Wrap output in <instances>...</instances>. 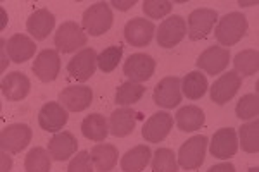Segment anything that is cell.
Here are the masks:
<instances>
[{
    "label": "cell",
    "instance_id": "obj_33",
    "mask_svg": "<svg viewBox=\"0 0 259 172\" xmlns=\"http://www.w3.org/2000/svg\"><path fill=\"white\" fill-rule=\"evenodd\" d=\"M152 172H178V162L173 150L157 148L152 157Z\"/></svg>",
    "mask_w": 259,
    "mask_h": 172
},
{
    "label": "cell",
    "instance_id": "obj_35",
    "mask_svg": "<svg viewBox=\"0 0 259 172\" xmlns=\"http://www.w3.org/2000/svg\"><path fill=\"white\" fill-rule=\"evenodd\" d=\"M235 112H237V117L239 119H244V121H249V119H256L257 114H259V98L256 93H249V95H244L242 98L239 100L235 107Z\"/></svg>",
    "mask_w": 259,
    "mask_h": 172
},
{
    "label": "cell",
    "instance_id": "obj_23",
    "mask_svg": "<svg viewBox=\"0 0 259 172\" xmlns=\"http://www.w3.org/2000/svg\"><path fill=\"white\" fill-rule=\"evenodd\" d=\"M56 26V18L47 9H36L26 21L28 33L35 40H45Z\"/></svg>",
    "mask_w": 259,
    "mask_h": 172
},
{
    "label": "cell",
    "instance_id": "obj_20",
    "mask_svg": "<svg viewBox=\"0 0 259 172\" xmlns=\"http://www.w3.org/2000/svg\"><path fill=\"white\" fill-rule=\"evenodd\" d=\"M47 150L52 160L64 162V160H68V158H73L74 152L78 150V141L73 133L61 131L52 136V140L49 141Z\"/></svg>",
    "mask_w": 259,
    "mask_h": 172
},
{
    "label": "cell",
    "instance_id": "obj_6",
    "mask_svg": "<svg viewBox=\"0 0 259 172\" xmlns=\"http://www.w3.org/2000/svg\"><path fill=\"white\" fill-rule=\"evenodd\" d=\"M218 12L214 9H195L187 19V35L192 41L204 40L218 23Z\"/></svg>",
    "mask_w": 259,
    "mask_h": 172
},
{
    "label": "cell",
    "instance_id": "obj_32",
    "mask_svg": "<svg viewBox=\"0 0 259 172\" xmlns=\"http://www.w3.org/2000/svg\"><path fill=\"white\" fill-rule=\"evenodd\" d=\"M237 136L240 138V146L244 152H247V153L259 152V121L257 119L242 126Z\"/></svg>",
    "mask_w": 259,
    "mask_h": 172
},
{
    "label": "cell",
    "instance_id": "obj_39",
    "mask_svg": "<svg viewBox=\"0 0 259 172\" xmlns=\"http://www.w3.org/2000/svg\"><path fill=\"white\" fill-rule=\"evenodd\" d=\"M135 4H137L135 0H130V2H119V0H114V2H112V6H114L116 9H119V11H128V9H132Z\"/></svg>",
    "mask_w": 259,
    "mask_h": 172
},
{
    "label": "cell",
    "instance_id": "obj_21",
    "mask_svg": "<svg viewBox=\"0 0 259 172\" xmlns=\"http://www.w3.org/2000/svg\"><path fill=\"white\" fill-rule=\"evenodd\" d=\"M31 83L24 73H9L2 79V95L6 96L9 102H19V100L26 98L30 93Z\"/></svg>",
    "mask_w": 259,
    "mask_h": 172
},
{
    "label": "cell",
    "instance_id": "obj_17",
    "mask_svg": "<svg viewBox=\"0 0 259 172\" xmlns=\"http://www.w3.org/2000/svg\"><path fill=\"white\" fill-rule=\"evenodd\" d=\"M171 128H173V117L168 112H157V114L150 116L147 123L144 124L142 136L149 143H159V141L166 140Z\"/></svg>",
    "mask_w": 259,
    "mask_h": 172
},
{
    "label": "cell",
    "instance_id": "obj_10",
    "mask_svg": "<svg viewBox=\"0 0 259 172\" xmlns=\"http://www.w3.org/2000/svg\"><path fill=\"white\" fill-rule=\"evenodd\" d=\"M187 24L182 16H171L164 19L157 28V45L162 48H173L185 38Z\"/></svg>",
    "mask_w": 259,
    "mask_h": 172
},
{
    "label": "cell",
    "instance_id": "obj_7",
    "mask_svg": "<svg viewBox=\"0 0 259 172\" xmlns=\"http://www.w3.org/2000/svg\"><path fill=\"white\" fill-rule=\"evenodd\" d=\"M156 61L147 53H132L123 66V73L132 83H144L154 76Z\"/></svg>",
    "mask_w": 259,
    "mask_h": 172
},
{
    "label": "cell",
    "instance_id": "obj_15",
    "mask_svg": "<svg viewBox=\"0 0 259 172\" xmlns=\"http://www.w3.org/2000/svg\"><path fill=\"white\" fill-rule=\"evenodd\" d=\"M197 67L202 71H206L211 76L223 73L227 69V66L230 64V50L218 47V45H212V47L206 48L197 59Z\"/></svg>",
    "mask_w": 259,
    "mask_h": 172
},
{
    "label": "cell",
    "instance_id": "obj_40",
    "mask_svg": "<svg viewBox=\"0 0 259 172\" xmlns=\"http://www.w3.org/2000/svg\"><path fill=\"white\" fill-rule=\"evenodd\" d=\"M2 169H0V172H9L11 169V157L7 155L6 152H2Z\"/></svg>",
    "mask_w": 259,
    "mask_h": 172
},
{
    "label": "cell",
    "instance_id": "obj_11",
    "mask_svg": "<svg viewBox=\"0 0 259 172\" xmlns=\"http://www.w3.org/2000/svg\"><path fill=\"white\" fill-rule=\"evenodd\" d=\"M61 73V57L57 50L45 48L36 55L33 62V74L40 79L41 83L56 81Z\"/></svg>",
    "mask_w": 259,
    "mask_h": 172
},
{
    "label": "cell",
    "instance_id": "obj_5",
    "mask_svg": "<svg viewBox=\"0 0 259 172\" xmlns=\"http://www.w3.org/2000/svg\"><path fill=\"white\" fill-rule=\"evenodd\" d=\"M31 128L23 123L11 124L0 133V148L6 153H19L30 145Z\"/></svg>",
    "mask_w": 259,
    "mask_h": 172
},
{
    "label": "cell",
    "instance_id": "obj_12",
    "mask_svg": "<svg viewBox=\"0 0 259 172\" xmlns=\"http://www.w3.org/2000/svg\"><path fill=\"white\" fill-rule=\"evenodd\" d=\"M209 152L214 158L227 160L239 152V136L233 128H223L212 134Z\"/></svg>",
    "mask_w": 259,
    "mask_h": 172
},
{
    "label": "cell",
    "instance_id": "obj_22",
    "mask_svg": "<svg viewBox=\"0 0 259 172\" xmlns=\"http://www.w3.org/2000/svg\"><path fill=\"white\" fill-rule=\"evenodd\" d=\"M7 47V53H9V59L16 64H23V62L30 61V59L35 55L36 52V45L30 36L26 35H12L6 43Z\"/></svg>",
    "mask_w": 259,
    "mask_h": 172
},
{
    "label": "cell",
    "instance_id": "obj_37",
    "mask_svg": "<svg viewBox=\"0 0 259 172\" xmlns=\"http://www.w3.org/2000/svg\"><path fill=\"white\" fill-rule=\"evenodd\" d=\"M68 172H94V163H92L90 153L87 152V150L78 152L71 158V162L68 165Z\"/></svg>",
    "mask_w": 259,
    "mask_h": 172
},
{
    "label": "cell",
    "instance_id": "obj_1",
    "mask_svg": "<svg viewBox=\"0 0 259 172\" xmlns=\"http://www.w3.org/2000/svg\"><path fill=\"white\" fill-rule=\"evenodd\" d=\"M247 18L240 12H228L223 18L218 19L214 29V36L223 47H232L239 43L247 33Z\"/></svg>",
    "mask_w": 259,
    "mask_h": 172
},
{
    "label": "cell",
    "instance_id": "obj_36",
    "mask_svg": "<svg viewBox=\"0 0 259 172\" xmlns=\"http://www.w3.org/2000/svg\"><path fill=\"white\" fill-rule=\"evenodd\" d=\"M142 9L150 19H161L169 14L173 9V4L168 0H145Z\"/></svg>",
    "mask_w": 259,
    "mask_h": 172
},
{
    "label": "cell",
    "instance_id": "obj_9",
    "mask_svg": "<svg viewBox=\"0 0 259 172\" xmlns=\"http://www.w3.org/2000/svg\"><path fill=\"white\" fill-rule=\"evenodd\" d=\"M182 79L168 76L156 85L152 98L162 108H175L178 107V103H182Z\"/></svg>",
    "mask_w": 259,
    "mask_h": 172
},
{
    "label": "cell",
    "instance_id": "obj_29",
    "mask_svg": "<svg viewBox=\"0 0 259 172\" xmlns=\"http://www.w3.org/2000/svg\"><path fill=\"white\" fill-rule=\"evenodd\" d=\"M233 66L239 76H254L259 71V52L256 48L242 50L233 59Z\"/></svg>",
    "mask_w": 259,
    "mask_h": 172
},
{
    "label": "cell",
    "instance_id": "obj_25",
    "mask_svg": "<svg viewBox=\"0 0 259 172\" xmlns=\"http://www.w3.org/2000/svg\"><path fill=\"white\" fill-rule=\"evenodd\" d=\"M150 158H152V152H150L149 146L137 145L123 155L121 169H123V172H142L147 167Z\"/></svg>",
    "mask_w": 259,
    "mask_h": 172
},
{
    "label": "cell",
    "instance_id": "obj_3",
    "mask_svg": "<svg viewBox=\"0 0 259 172\" xmlns=\"http://www.w3.org/2000/svg\"><path fill=\"white\" fill-rule=\"evenodd\" d=\"M54 43L59 52L62 53H73L76 50H83L87 45V33L80 24L74 21H66L62 23L56 31Z\"/></svg>",
    "mask_w": 259,
    "mask_h": 172
},
{
    "label": "cell",
    "instance_id": "obj_13",
    "mask_svg": "<svg viewBox=\"0 0 259 172\" xmlns=\"http://www.w3.org/2000/svg\"><path fill=\"white\" fill-rule=\"evenodd\" d=\"M242 86V78L235 71H227L223 76H220L211 86V100L218 105H225L227 102L237 95Z\"/></svg>",
    "mask_w": 259,
    "mask_h": 172
},
{
    "label": "cell",
    "instance_id": "obj_34",
    "mask_svg": "<svg viewBox=\"0 0 259 172\" xmlns=\"http://www.w3.org/2000/svg\"><path fill=\"white\" fill-rule=\"evenodd\" d=\"M121 57H123V48H121L119 45H116V47H107L106 50H102V52L99 53L97 67L102 73H112L121 62Z\"/></svg>",
    "mask_w": 259,
    "mask_h": 172
},
{
    "label": "cell",
    "instance_id": "obj_18",
    "mask_svg": "<svg viewBox=\"0 0 259 172\" xmlns=\"http://www.w3.org/2000/svg\"><path fill=\"white\" fill-rule=\"evenodd\" d=\"M68 110L57 102H47L38 112V124L44 131L59 133L68 123Z\"/></svg>",
    "mask_w": 259,
    "mask_h": 172
},
{
    "label": "cell",
    "instance_id": "obj_26",
    "mask_svg": "<svg viewBox=\"0 0 259 172\" xmlns=\"http://www.w3.org/2000/svg\"><path fill=\"white\" fill-rule=\"evenodd\" d=\"M177 126L180 131L185 133H192V131H199L202 128L204 121H206V116H204V110L197 105H187L182 107L177 112Z\"/></svg>",
    "mask_w": 259,
    "mask_h": 172
},
{
    "label": "cell",
    "instance_id": "obj_8",
    "mask_svg": "<svg viewBox=\"0 0 259 172\" xmlns=\"http://www.w3.org/2000/svg\"><path fill=\"white\" fill-rule=\"evenodd\" d=\"M97 52L94 48H83L68 62V73L76 81L85 83L95 74L97 69Z\"/></svg>",
    "mask_w": 259,
    "mask_h": 172
},
{
    "label": "cell",
    "instance_id": "obj_24",
    "mask_svg": "<svg viewBox=\"0 0 259 172\" xmlns=\"http://www.w3.org/2000/svg\"><path fill=\"white\" fill-rule=\"evenodd\" d=\"M92 163H94L97 172H111L118 163L119 152L114 145L104 143V145H95L90 152Z\"/></svg>",
    "mask_w": 259,
    "mask_h": 172
},
{
    "label": "cell",
    "instance_id": "obj_27",
    "mask_svg": "<svg viewBox=\"0 0 259 172\" xmlns=\"http://www.w3.org/2000/svg\"><path fill=\"white\" fill-rule=\"evenodd\" d=\"M81 133L87 140L92 141H104L109 134V124L102 114H90L83 119Z\"/></svg>",
    "mask_w": 259,
    "mask_h": 172
},
{
    "label": "cell",
    "instance_id": "obj_41",
    "mask_svg": "<svg viewBox=\"0 0 259 172\" xmlns=\"http://www.w3.org/2000/svg\"><path fill=\"white\" fill-rule=\"evenodd\" d=\"M249 172H259L257 167H252V169H249Z\"/></svg>",
    "mask_w": 259,
    "mask_h": 172
},
{
    "label": "cell",
    "instance_id": "obj_38",
    "mask_svg": "<svg viewBox=\"0 0 259 172\" xmlns=\"http://www.w3.org/2000/svg\"><path fill=\"white\" fill-rule=\"evenodd\" d=\"M207 172H235V165L232 162H221L212 165Z\"/></svg>",
    "mask_w": 259,
    "mask_h": 172
},
{
    "label": "cell",
    "instance_id": "obj_4",
    "mask_svg": "<svg viewBox=\"0 0 259 172\" xmlns=\"http://www.w3.org/2000/svg\"><path fill=\"white\" fill-rule=\"evenodd\" d=\"M207 136L199 134V136H192L190 140H187L185 143L180 146L178 150V163L185 170H195L202 165L204 157H206V148H207Z\"/></svg>",
    "mask_w": 259,
    "mask_h": 172
},
{
    "label": "cell",
    "instance_id": "obj_31",
    "mask_svg": "<svg viewBox=\"0 0 259 172\" xmlns=\"http://www.w3.org/2000/svg\"><path fill=\"white\" fill-rule=\"evenodd\" d=\"M50 153L41 146H35L28 152L24 158V169L26 172H49L50 170Z\"/></svg>",
    "mask_w": 259,
    "mask_h": 172
},
{
    "label": "cell",
    "instance_id": "obj_19",
    "mask_svg": "<svg viewBox=\"0 0 259 172\" xmlns=\"http://www.w3.org/2000/svg\"><path fill=\"white\" fill-rule=\"evenodd\" d=\"M142 119L137 110L130 107L116 108L109 117V133L116 138H124L135 129L137 121Z\"/></svg>",
    "mask_w": 259,
    "mask_h": 172
},
{
    "label": "cell",
    "instance_id": "obj_14",
    "mask_svg": "<svg viewBox=\"0 0 259 172\" xmlns=\"http://www.w3.org/2000/svg\"><path fill=\"white\" fill-rule=\"evenodd\" d=\"M154 33H156L154 23L144 18H133L124 24V40L137 48L147 47L154 38Z\"/></svg>",
    "mask_w": 259,
    "mask_h": 172
},
{
    "label": "cell",
    "instance_id": "obj_16",
    "mask_svg": "<svg viewBox=\"0 0 259 172\" xmlns=\"http://www.w3.org/2000/svg\"><path fill=\"white\" fill-rule=\"evenodd\" d=\"M94 91L89 86H68L59 93V103L69 112H83L92 105Z\"/></svg>",
    "mask_w": 259,
    "mask_h": 172
},
{
    "label": "cell",
    "instance_id": "obj_30",
    "mask_svg": "<svg viewBox=\"0 0 259 172\" xmlns=\"http://www.w3.org/2000/svg\"><path fill=\"white\" fill-rule=\"evenodd\" d=\"M145 95V88L139 85V83H132L126 81L123 85H119V88L116 90L114 102L121 107H130L133 103L140 102V98Z\"/></svg>",
    "mask_w": 259,
    "mask_h": 172
},
{
    "label": "cell",
    "instance_id": "obj_2",
    "mask_svg": "<svg viewBox=\"0 0 259 172\" xmlns=\"http://www.w3.org/2000/svg\"><path fill=\"white\" fill-rule=\"evenodd\" d=\"M112 9L107 2H97L83 12V29L90 36H100L107 33L112 26Z\"/></svg>",
    "mask_w": 259,
    "mask_h": 172
},
{
    "label": "cell",
    "instance_id": "obj_28",
    "mask_svg": "<svg viewBox=\"0 0 259 172\" xmlns=\"http://www.w3.org/2000/svg\"><path fill=\"white\" fill-rule=\"evenodd\" d=\"M207 88V79L202 73L199 71H192L182 79V93L187 96L189 100H199L206 95Z\"/></svg>",
    "mask_w": 259,
    "mask_h": 172
}]
</instances>
